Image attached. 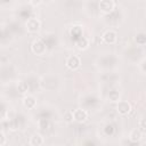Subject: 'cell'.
<instances>
[{
	"instance_id": "1",
	"label": "cell",
	"mask_w": 146,
	"mask_h": 146,
	"mask_svg": "<svg viewBox=\"0 0 146 146\" xmlns=\"http://www.w3.org/2000/svg\"><path fill=\"white\" fill-rule=\"evenodd\" d=\"M115 7H116V3L113 0H102L98 2V9L100 10V13L105 15H108L112 11H114Z\"/></svg>"
},
{
	"instance_id": "2",
	"label": "cell",
	"mask_w": 146,
	"mask_h": 146,
	"mask_svg": "<svg viewBox=\"0 0 146 146\" xmlns=\"http://www.w3.org/2000/svg\"><path fill=\"white\" fill-rule=\"evenodd\" d=\"M31 49H32V51H33L35 55L42 56V55H44L46 51H47V44H46V42L42 41V39H35V40L32 42Z\"/></svg>"
},
{
	"instance_id": "3",
	"label": "cell",
	"mask_w": 146,
	"mask_h": 146,
	"mask_svg": "<svg viewBox=\"0 0 146 146\" xmlns=\"http://www.w3.org/2000/svg\"><path fill=\"white\" fill-rule=\"evenodd\" d=\"M25 27L27 30V32L30 33H35L40 30L41 27V23L38 18L35 17H30L27 21H26V24H25Z\"/></svg>"
},
{
	"instance_id": "4",
	"label": "cell",
	"mask_w": 146,
	"mask_h": 146,
	"mask_svg": "<svg viewBox=\"0 0 146 146\" xmlns=\"http://www.w3.org/2000/svg\"><path fill=\"white\" fill-rule=\"evenodd\" d=\"M65 64H66V66L70 68V70H78L79 67H80V65H81V59H80V57L79 56H76V55H71V56H68L67 58H66V62H65Z\"/></svg>"
},
{
	"instance_id": "5",
	"label": "cell",
	"mask_w": 146,
	"mask_h": 146,
	"mask_svg": "<svg viewBox=\"0 0 146 146\" xmlns=\"http://www.w3.org/2000/svg\"><path fill=\"white\" fill-rule=\"evenodd\" d=\"M72 114H73V121L82 123L88 120V112L83 108H76V110L72 111Z\"/></svg>"
},
{
	"instance_id": "6",
	"label": "cell",
	"mask_w": 146,
	"mask_h": 146,
	"mask_svg": "<svg viewBox=\"0 0 146 146\" xmlns=\"http://www.w3.org/2000/svg\"><path fill=\"white\" fill-rule=\"evenodd\" d=\"M102 39H103V41H104L105 43H107V44H113V43H115L116 40H117V33H116L115 31H113V30H107V31H105V32L103 33Z\"/></svg>"
},
{
	"instance_id": "7",
	"label": "cell",
	"mask_w": 146,
	"mask_h": 146,
	"mask_svg": "<svg viewBox=\"0 0 146 146\" xmlns=\"http://www.w3.org/2000/svg\"><path fill=\"white\" fill-rule=\"evenodd\" d=\"M116 110H117V112H119L121 115H125V114H128V113L131 111V105H130V103L127 102V100H121V102L117 103Z\"/></svg>"
},
{
	"instance_id": "8",
	"label": "cell",
	"mask_w": 146,
	"mask_h": 146,
	"mask_svg": "<svg viewBox=\"0 0 146 146\" xmlns=\"http://www.w3.org/2000/svg\"><path fill=\"white\" fill-rule=\"evenodd\" d=\"M23 105H24V107L27 108V110H33V108H35V106H36V99H35V97L32 96V95L25 96V97L23 98Z\"/></svg>"
},
{
	"instance_id": "9",
	"label": "cell",
	"mask_w": 146,
	"mask_h": 146,
	"mask_svg": "<svg viewBox=\"0 0 146 146\" xmlns=\"http://www.w3.org/2000/svg\"><path fill=\"white\" fill-rule=\"evenodd\" d=\"M143 137H144V133H143L138 128L131 130V132L129 133V140L132 141V143H137V141L141 140Z\"/></svg>"
},
{
	"instance_id": "10",
	"label": "cell",
	"mask_w": 146,
	"mask_h": 146,
	"mask_svg": "<svg viewBox=\"0 0 146 146\" xmlns=\"http://www.w3.org/2000/svg\"><path fill=\"white\" fill-rule=\"evenodd\" d=\"M43 144V137L40 133H33L30 138L31 146H41Z\"/></svg>"
},
{
	"instance_id": "11",
	"label": "cell",
	"mask_w": 146,
	"mask_h": 146,
	"mask_svg": "<svg viewBox=\"0 0 146 146\" xmlns=\"http://www.w3.org/2000/svg\"><path fill=\"white\" fill-rule=\"evenodd\" d=\"M17 90L21 92V94H26L29 91V83L23 81V80H19L17 82Z\"/></svg>"
},
{
	"instance_id": "12",
	"label": "cell",
	"mask_w": 146,
	"mask_h": 146,
	"mask_svg": "<svg viewBox=\"0 0 146 146\" xmlns=\"http://www.w3.org/2000/svg\"><path fill=\"white\" fill-rule=\"evenodd\" d=\"M76 44H78V48H79V49H87L88 46H89V40L86 39V38H83V36H81V38L76 41Z\"/></svg>"
},
{
	"instance_id": "13",
	"label": "cell",
	"mask_w": 146,
	"mask_h": 146,
	"mask_svg": "<svg viewBox=\"0 0 146 146\" xmlns=\"http://www.w3.org/2000/svg\"><path fill=\"white\" fill-rule=\"evenodd\" d=\"M82 31H83L82 26L75 25V26H73V29H71V34L74 35V36H79V39H80L81 35H82Z\"/></svg>"
},
{
	"instance_id": "14",
	"label": "cell",
	"mask_w": 146,
	"mask_h": 146,
	"mask_svg": "<svg viewBox=\"0 0 146 146\" xmlns=\"http://www.w3.org/2000/svg\"><path fill=\"white\" fill-rule=\"evenodd\" d=\"M135 40H136V42L138 43V44H140V46H143V44H145V42H146V35H145V33H138L137 35H136V38H135Z\"/></svg>"
},
{
	"instance_id": "15",
	"label": "cell",
	"mask_w": 146,
	"mask_h": 146,
	"mask_svg": "<svg viewBox=\"0 0 146 146\" xmlns=\"http://www.w3.org/2000/svg\"><path fill=\"white\" fill-rule=\"evenodd\" d=\"M108 99H110L111 102H119V99H120V94H119V91H116V90L110 91V94H108Z\"/></svg>"
},
{
	"instance_id": "16",
	"label": "cell",
	"mask_w": 146,
	"mask_h": 146,
	"mask_svg": "<svg viewBox=\"0 0 146 146\" xmlns=\"http://www.w3.org/2000/svg\"><path fill=\"white\" fill-rule=\"evenodd\" d=\"M48 120L47 119H40L39 121H38V125H39V128L40 129H46L47 127H48Z\"/></svg>"
},
{
	"instance_id": "17",
	"label": "cell",
	"mask_w": 146,
	"mask_h": 146,
	"mask_svg": "<svg viewBox=\"0 0 146 146\" xmlns=\"http://www.w3.org/2000/svg\"><path fill=\"white\" fill-rule=\"evenodd\" d=\"M65 121L66 122H72L73 121V114H72V111H68L65 113Z\"/></svg>"
},
{
	"instance_id": "18",
	"label": "cell",
	"mask_w": 146,
	"mask_h": 146,
	"mask_svg": "<svg viewBox=\"0 0 146 146\" xmlns=\"http://www.w3.org/2000/svg\"><path fill=\"white\" fill-rule=\"evenodd\" d=\"M139 128H140L139 130H140V131L144 133L145 128H146V127H145V119H140V121H139Z\"/></svg>"
},
{
	"instance_id": "19",
	"label": "cell",
	"mask_w": 146,
	"mask_h": 146,
	"mask_svg": "<svg viewBox=\"0 0 146 146\" xmlns=\"http://www.w3.org/2000/svg\"><path fill=\"white\" fill-rule=\"evenodd\" d=\"M6 140H7V139H6L5 133L0 131V146H3V145L6 144Z\"/></svg>"
},
{
	"instance_id": "20",
	"label": "cell",
	"mask_w": 146,
	"mask_h": 146,
	"mask_svg": "<svg viewBox=\"0 0 146 146\" xmlns=\"http://www.w3.org/2000/svg\"><path fill=\"white\" fill-rule=\"evenodd\" d=\"M139 67H140V71H141V73L144 74V73H145V59H143V60L140 62V64H139Z\"/></svg>"
},
{
	"instance_id": "21",
	"label": "cell",
	"mask_w": 146,
	"mask_h": 146,
	"mask_svg": "<svg viewBox=\"0 0 146 146\" xmlns=\"http://www.w3.org/2000/svg\"><path fill=\"white\" fill-rule=\"evenodd\" d=\"M22 146H31V145H30V143H29V144H24V145H22Z\"/></svg>"
}]
</instances>
